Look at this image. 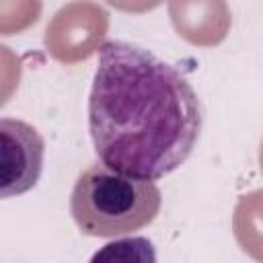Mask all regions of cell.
Masks as SVG:
<instances>
[{
  "mask_svg": "<svg viewBox=\"0 0 263 263\" xmlns=\"http://www.w3.org/2000/svg\"><path fill=\"white\" fill-rule=\"evenodd\" d=\"M88 263H156V251L148 238L127 236L103 245Z\"/></svg>",
  "mask_w": 263,
  "mask_h": 263,
  "instance_id": "8992f818",
  "label": "cell"
},
{
  "mask_svg": "<svg viewBox=\"0 0 263 263\" xmlns=\"http://www.w3.org/2000/svg\"><path fill=\"white\" fill-rule=\"evenodd\" d=\"M166 8L177 35L191 45L214 47L226 39L232 25L224 0H175Z\"/></svg>",
  "mask_w": 263,
  "mask_h": 263,
  "instance_id": "5b68a950",
  "label": "cell"
},
{
  "mask_svg": "<svg viewBox=\"0 0 263 263\" xmlns=\"http://www.w3.org/2000/svg\"><path fill=\"white\" fill-rule=\"evenodd\" d=\"M45 140L23 119L0 117V199L31 191L43 171Z\"/></svg>",
  "mask_w": 263,
  "mask_h": 263,
  "instance_id": "277c9868",
  "label": "cell"
},
{
  "mask_svg": "<svg viewBox=\"0 0 263 263\" xmlns=\"http://www.w3.org/2000/svg\"><path fill=\"white\" fill-rule=\"evenodd\" d=\"M88 132L103 164L154 181L191 156L201 105L173 64L136 43L107 41L88 97Z\"/></svg>",
  "mask_w": 263,
  "mask_h": 263,
  "instance_id": "6da1fadb",
  "label": "cell"
},
{
  "mask_svg": "<svg viewBox=\"0 0 263 263\" xmlns=\"http://www.w3.org/2000/svg\"><path fill=\"white\" fill-rule=\"evenodd\" d=\"M41 10L39 0H0V35L6 37L29 29L39 21Z\"/></svg>",
  "mask_w": 263,
  "mask_h": 263,
  "instance_id": "52a82bcc",
  "label": "cell"
},
{
  "mask_svg": "<svg viewBox=\"0 0 263 263\" xmlns=\"http://www.w3.org/2000/svg\"><path fill=\"white\" fill-rule=\"evenodd\" d=\"M162 197L154 181L125 175L103 162L82 171L70 193V214L80 232L115 238L148 226Z\"/></svg>",
  "mask_w": 263,
  "mask_h": 263,
  "instance_id": "7a4b0ae2",
  "label": "cell"
},
{
  "mask_svg": "<svg viewBox=\"0 0 263 263\" xmlns=\"http://www.w3.org/2000/svg\"><path fill=\"white\" fill-rule=\"evenodd\" d=\"M23 76L21 58L8 47L0 45V107H4L16 92Z\"/></svg>",
  "mask_w": 263,
  "mask_h": 263,
  "instance_id": "ba28073f",
  "label": "cell"
},
{
  "mask_svg": "<svg viewBox=\"0 0 263 263\" xmlns=\"http://www.w3.org/2000/svg\"><path fill=\"white\" fill-rule=\"evenodd\" d=\"M109 31V14L97 2H70L62 6L45 27L47 53L66 66L88 60L103 47Z\"/></svg>",
  "mask_w": 263,
  "mask_h": 263,
  "instance_id": "3957f363",
  "label": "cell"
}]
</instances>
